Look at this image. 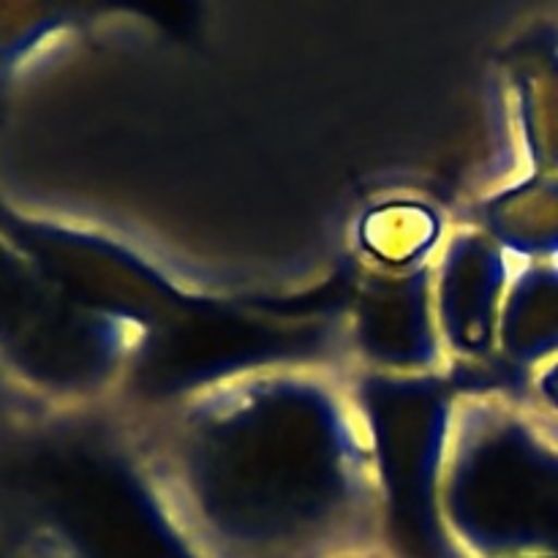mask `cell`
Segmentation results:
<instances>
[{
	"label": "cell",
	"instance_id": "cell-1",
	"mask_svg": "<svg viewBox=\"0 0 558 558\" xmlns=\"http://www.w3.org/2000/svg\"><path fill=\"white\" fill-rule=\"evenodd\" d=\"M507 352L523 363L558 354V265H537L515 283L505 316Z\"/></svg>",
	"mask_w": 558,
	"mask_h": 558
},
{
	"label": "cell",
	"instance_id": "cell-2",
	"mask_svg": "<svg viewBox=\"0 0 558 558\" xmlns=\"http://www.w3.org/2000/svg\"><path fill=\"white\" fill-rule=\"evenodd\" d=\"M523 114L539 167L558 172V31H545L523 69Z\"/></svg>",
	"mask_w": 558,
	"mask_h": 558
},
{
	"label": "cell",
	"instance_id": "cell-3",
	"mask_svg": "<svg viewBox=\"0 0 558 558\" xmlns=\"http://www.w3.org/2000/svg\"><path fill=\"white\" fill-rule=\"evenodd\" d=\"M507 243L529 256H558V172L543 174L507 202Z\"/></svg>",
	"mask_w": 558,
	"mask_h": 558
},
{
	"label": "cell",
	"instance_id": "cell-4",
	"mask_svg": "<svg viewBox=\"0 0 558 558\" xmlns=\"http://www.w3.org/2000/svg\"><path fill=\"white\" fill-rule=\"evenodd\" d=\"M539 392H543V398L548 401V407L558 412V363L550 365L543 374V379H539Z\"/></svg>",
	"mask_w": 558,
	"mask_h": 558
},
{
	"label": "cell",
	"instance_id": "cell-5",
	"mask_svg": "<svg viewBox=\"0 0 558 558\" xmlns=\"http://www.w3.org/2000/svg\"><path fill=\"white\" fill-rule=\"evenodd\" d=\"M550 434H554V439L558 441V423H556V425H550Z\"/></svg>",
	"mask_w": 558,
	"mask_h": 558
}]
</instances>
